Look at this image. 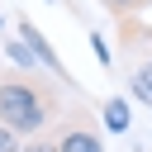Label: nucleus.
<instances>
[{"label": "nucleus", "instance_id": "0eeeda50", "mask_svg": "<svg viewBox=\"0 0 152 152\" xmlns=\"http://www.w3.org/2000/svg\"><path fill=\"white\" fill-rule=\"evenodd\" d=\"M90 48H95V62H100V66H114V52L104 48V38H100V33H90Z\"/></svg>", "mask_w": 152, "mask_h": 152}, {"label": "nucleus", "instance_id": "6e6552de", "mask_svg": "<svg viewBox=\"0 0 152 152\" xmlns=\"http://www.w3.org/2000/svg\"><path fill=\"white\" fill-rule=\"evenodd\" d=\"M19 147H24V138H19V133H10V128L0 124V152H19Z\"/></svg>", "mask_w": 152, "mask_h": 152}, {"label": "nucleus", "instance_id": "7ed1b4c3", "mask_svg": "<svg viewBox=\"0 0 152 152\" xmlns=\"http://www.w3.org/2000/svg\"><path fill=\"white\" fill-rule=\"evenodd\" d=\"M14 24H19V38H24L28 57H33V62H38V66H43L48 76H57V81H71V76H66V62H62V57H57V48L48 43V33H43V28H38V24L28 19V14H19Z\"/></svg>", "mask_w": 152, "mask_h": 152}, {"label": "nucleus", "instance_id": "423d86ee", "mask_svg": "<svg viewBox=\"0 0 152 152\" xmlns=\"http://www.w3.org/2000/svg\"><path fill=\"white\" fill-rule=\"evenodd\" d=\"M100 5H104V10L114 14V19H133V14H142V10L152 5V0H100Z\"/></svg>", "mask_w": 152, "mask_h": 152}, {"label": "nucleus", "instance_id": "1a4fd4ad", "mask_svg": "<svg viewBox=\"0 0 152 152\" xmlns=\"http://www.w3.org/2000/svg\"><path fill=\"white\" fill-rule=\"evenodd\" d=\"M19 152H57V147H52V138H43V133H38V138H24V147H19Z\"/></svg>", "mask_w": 152, "mask_h": 152}, {"label": "nucleus", "instance_id": "39448f33", "mask_svg": "<svg viewBox=\"0 0 152 152\" xmlns=\"http://www.w3.org/2000/svg\"><path fill=\"white\" fill-rule=\"evenodd\" d=\"M100 114H104V128H109V133H124V128H128V104H124V100H104Z\"/></svg>", "mask_w": 152, "mask_h": 152}, {"label": "nucleus", "instance_id": "20e7f679", "mask_svg": "<svg viewBox=\"0 0 152 152\" xmlns=\"http://www.w3.org/2000/svg\"><path fill=\"white\" fill-rule=\"evenodd\" d=\"M128 86H133V100H142L152 109V62H138L133 76H128Z\"/></svg>", "mask_w": 152, "mask_h": 152}, {"label": "nucleus", "instance_id": "f03ea898", "mask_svg": "<svg viewBox=\"0 0 152 152\" xmlns=\"http://www.w3.org/2000/svg\"><path fill=\"white\" fill-rule=\"evenodd\" d=\"M52 147H57V152H104V138H100V128L90 124V114L76 109V114H66V119L57 124Z\"/></svg>", "mask_w": 152, "mask_h": 152}, {"label": "nucleus", "instance_id": "f257e3e1", "mask_svg": "<svg viewBox=\"0 0 152 152\" xmlns=\"http://www.w3.org/2000/svg\"><path fill=\"white\" fill-rule=\"evenodd\" d=\"M57 114H62V95L38 66L33 71H0V124L10 133L38 138Z\"/></svg>", "mask_w": 152, "mask_h": 152}]
</instances>
